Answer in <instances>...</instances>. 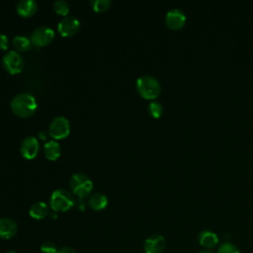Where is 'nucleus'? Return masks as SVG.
Listing matches in <instances>:
<instances>
[{
	"mask_svg": "<svg viewBox=\"0 0 253 253\" xmlns=\"http://www.w3.org/2000/svg\"><path fill=\"white\" fill-rule=\"evenodd\" d=\"M198 241L202 247L206 249H212L217 245L218 237L211 230H203L198 235Z\"/></svg>",
	"mask_w": 253,
	"mask_h": 253,
	"instance_id": "obj_13",
	"label": "nucleus"
},
{
	"mask_svg": "<svg viewBox=\"0 0 253 253\" xmlns=\"http://www.w3.org/2000/svg\"><path fill=\"white\" fill-rule=\"evenodd\" d=\"M39 149H40L39 140L36 138V136H33V135L26 136L20 145V152L22 156L28 160L34 159L38 155Z\"/></svg>",
	"mask_w": 253,
	"mask_h": 253,
	"instance_id": "obj_10",
	"label": "nucleus"
},
{
	"mask_svg": "<svg viewBox=\"0 0 253 253\" xmlns=\"http://www.w3.org/2000/svg\"><path fill=\"white\" fill-rule=\"evenodd\" d=\"M186 14L180 8H172L165 15V23L171 30H179L186 23Z\"/></svg>",
	"mask_w": 253,
	"mask_h": 253,
	"instance_id": "obj_9",
	"label": "nucleus"
},
{
	"mask_svg": "<svg viewBox=\"0 0 253 253\" xmlns=\"http://www.w3.org/2000/svg\"><path fill=\"white\" fill-rule=\"evenodd\" d=\"M80 29V22L74 16H64L58 22L57 30L63 37L74 36Z\"/></svg>",
	"mask_w": 253,
	"mask_h": 253,
	"instance_id": "obj_8",
	"label": "nucleus"
},
{
	"mask_svg": "<svg viewBox=\"0 0 253 253\" xmlns=\"http://www.w3.org/2000/svg\"><path fill=\"white\" fill-rule=\"evenodd\" d=\"M3 66L10 74L20 73L24 68V59L16 50H9L2 58Z\"/></svg>",
	"mask_w": 253,
	"mask_h": 253,
	"instance_id": "obj_6",
	"label": "nucleus"
},
{
	"mask_svg": "<svg viewBox=\"0 0 253 253\" xmlns=\"http://www.w3.org/2000/svg\"><path fill=\"white\" fill-rule=\"evenodd\" d=\"M70 132V123L63 116L55 117L49 124L48 133L54 139H62Z\"/></svg>",
	"mask_w": 253,
	"mask_h": 253,
	"instance_id": "obj_5",
	"label": "nucleus"
},
{
	"mask_svg": "<svg viewBox=\"0 0 253 253\" xmlns=\"http://www.w3.org/2000/svg\"><path fill=\"white\" fill-rule=\"evenodd\" d=\"M49 212L48 206L43 202L34 203L29 210V214L35 219H42L46 217Z\"/></svg>",
	"mask_w": 253,
	"mask_h": 253,
	"instance_id": "obj_16",
	"label": "nucleus"
},
{
	"mask_svg": "<svg viewBox=\"0 0 253 253\" xmlns=\"http://www.w3.org/2000/svg\"><path fill=\"white\" fill-rule=\"evenodd\" d=\"M12 44L16 51H27L31 48L32 42L31 39L25 36H16L12 41Z\"/></svg>",
	"mask_w": 253,
	"mask_h": 253,
	"instance_id": "obj_18",
	"label": "nucleus"
},
{
	"mask_svg": "<svg viewBox=\"0 0 253 253\" xmlns=\"http://www.w3.org/2000/svg\"><path fill=\"white\" fill-rule=\"evenodd\" d=\"M75 205V199L71 192L66 189H56L49 199V206L52 211L63 212L69 211Z\"/></svg>",
	"mask_w": 253,
	"mask_h": 253,
	"instance_id": "obj_3",
	"label": "nucleus"
},
{
	"mask_svg": "<svg viewBox=\"0 0 253 253\" xmlns=\"http://www.w3.org/2000/svg\"><path fill=\"white\" fill-rule=\"evenodd\" d=\"M38 9V3L34 0H21L16 5L17 13L22 17L33 16Z\"/></svg>",
	"mask_w": 253,
	"mask_h": 253,
	"instance_id": "obj_14",
	"label": "nucleus"
},
{
	"mask_svg": "<svg viewBox=\"0 0 253 253\" xmlns=\"http://www.w3.org/2000/svg\"><path fill=\"white\" fill-rule=\"evenodd\" d=\"M90 4L94 11L96 12H105L111 7V0H92Z\"/></svg>",
	"mask_w": 253,
	"mask_h": 253,
	"instance_id": "obj_21",
	"label": "nucleus"
},
{
	"mask_svg": "<svg viewBox=\"0 0 253 253\" xmlns=\"http://www.w3.org/2000/svg\"><path fill=\"white\" fill-rule=\"evenodd\" d=\"M108 205V198L102 193H94L88 198V206L94 211H102Z\"/></svg>",
	"mask_w": 253,
	"mask_h": 253,
	"instance_id": "obj_17",
	"label": "nucleus"
},
{
	"mask_svg": "<svg viewBox=\"0 0 253 253\" xmlns=\"http://www.w3.org/2000/svg\"><path fill=\"white\" fill-rule=\"evenodd\" d=\"M56 253H76V251L69 246H62L60 247Z\"/></svg>",
	"mask_w": 253,
	"mask_h": 253,
	"instance_id": "obj_25",
	"label": "nucleus"
},
{
	"mask_svg": "<svg viewBox=\"0 0 253 253\" xmlns=\"http://www.w3.org/2000/svg\"><path fill=\"white\" fill-rule=\"evenodd\" d=\"M12 111L21 118H29L38 108L35 97L30 93H19L13 97L10 103Z\"/></svg>",
	"mask_w": 253,
	"mask_h": 253,
	"instance_id": "obj_1",
	"label": "nucleus"
},
{
	"mask_svg": "<svg viewBox=\"0 0 253 253\" xmlns=\"http://www.w3.org/2000/svg\"><path fill=\"white\" fill-rule=\"evenodd\" d=\"M57 248L56 245L52 242V241H44L42 245H41V251L42 253H56L57 252Z\"/></svg>",
	"mask_w": 253,
	"mask_h": 253,
	"instance_id": "obj_23",
	"label": "nucleus"
},
{
	"mask_svg": "<svg viewBox=\"0 0 253 253\" xmlns=\"http://www.w3.org/2000/svg\"><path fill=\"white\" fill-rule=\"evenodd\" d=\"M166 247V240L164 236L158 233L149 235L143 243L145 253H162Z\"/></svg>",
	"mask_w": 253,
	"mask_h": 253,
	"instance_id": "obj_11",
	"label": "nucleus"
},
{
	"mask_svg": "<svg viewBox=\"0 0 253 253\" xmlns=\"http://www.w3.org/2000/svg\"><path fill=\"white\" fill-rule=\"evenodd\" d=\"M54 39V31L48 26L37 27L32 35L31 42L37 46H44L52 42Z\"/></svg>",
	"mask_w": 253,
	"mask_h": 253,
	"instance_id": "obj_7",
	"label": "nucleus"
},
{
	"mask_svg": "<svg viewBox=\"0 0 253 253\" xmlns=\"http://www.w3.org/2000/svg\"><path fill=\"white\" fill-rule=\"evenodd\" d=\"M53 11L61 16H67L69 13V4L64 0H56L53 3Z\"/></svg>",
	"mask_w": 253,
	"mask_h": 253,
	"instance_id": "obj_20",
	"label": "nucleus"
},
{
	"mask_svg": "<svg viewBox=\"0 0 253 253\" xmlns=\"http://www.w3.org/2000/svg\"><path fill=\"white\" fill-rule=\"evenodd\" d=\"M135 87L138 94L147 100H153L161 92V85L157 78L152 75H142L136 79Z\"/></svg>",
	"mask_w": 253,
	"mask_h": 253,
	"instance_id": "obj_2",
	"label": "nucleus"
},
{
	"mask_svg": "<svg viewBox=\"0 0 253 253\" xmlns=\"http://www.w3.org/2000/svg\"><path fill=\"white\" fill-rule=\"evenodd\" d=\"M9 46V39L6 35L0 34V49L6 50Z\"/></svg>",
	"mask_w": 253,
	"mask_h": 253,
	"instance_id": "obj_24",
	"label": "nucleus"
},
{
	"mask_svg": "<svg viewBox=\"0 0 253 253\" xmlns=\"http://www.w3.org/2000/svg\"><path fill=\"white\" fill-rule=\"evenodd\" d=\"M217 253H241L239 248L230 242H223L217 249Z\"/></svg>",
	"mask_w": 253,
	"mask_h": 253,
	"instance_id": "obj_22",
	"label": "nucleus"
},
{
	"mask_svg": "<svg viewBox=\"0 0 253 253\" xmlns=\"http://www.w3.org/2000/svg\"><path fill=\"white\" fill-rule=\"evenodd\" d=\"M5 253H17V252H15L14 250H8V251H6Z\"/></svg>",
	"mask_w": 253,
	"mask_h": 253,
	"instance_id": "obj_27",
	"label": "nucleus"
},
{
	"mask_svg": "<svg viewBox=\"0 0 253 253\" xmlns=\"http://www.w3.org/2000/svg\"><path fill=\"white\" fill-rule=\"evenodd\" d=\"M18 225L15 220L9 217H0V238L10 239L16 235Z\"/></svg>",
	"mask_w": 253,
	"mask_h": 253,
	"instance_id": "obj_12",
	"label": "nucleus"
},
{
	"mask_svg": "<svg viewBox=\"0 0 253 253\" xmlns=\"http://www.w3.org/2000/svg\"><path fill=\"white\" fill-rule=\"evenodd\" d=\"M44 156L51 161L56 160L61 154V147L56 140H48L43 145Z\"/></svg>",
	"mask_w": 253,
	"mask_h": 253,
	"instance_id": "obj_15",
	"label": "nucleus"
},
{
	"mask_svg": "<svg viewBox=\"0 0 253 253\" xmlns=\"http://www.w3.org/2000/svg\"><path fill=\"white\" fill-rule=\"evenodd\" d=\"M147 111L152 118H159L163 113V106L159 101H151L147 106Z\"/></svg>",
	"mask_w": 253,
	"mask_h": 253,
	"instance_id": "obj_19",
	"label": "nucleus"
},
{
	"mask_svg": "<svg viewBox=\"0 0 253 253\" xmlns=\"http://www.w3.org/2000/svg\"><path fill=\"white\" fill-rule=\"evenodd\" d=\"M199 253H213L211 251H209V250H204V251H200Z\"/></svg>",
	"mask_w": 253,
	"mask_h": 253,
	"instance_id": "obj_26",
	"label": "nucleus"
},
{
	"mask_svg": "<svg viewBox=\"0 0 253 253\" xmlns=\"http://www.w3.org/2000/svg\"><path fill=\"white\" fill-rule=\"evenodd\" d=\"M69 187L73 195L79 199L88 197L93 190V182L84 173H74L69 180Z\"/></svg>",
	"mask_w": 253,
	"mask_h": 253,
	"instance_id": "obj_4",
	"label": "nucleus"
}]
</instances>
